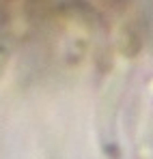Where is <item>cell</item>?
<instances>
[{"mask_svg": "<svg viewBox=\"0 0 153 159\" xmlns=\"http://www.w3.org/2000/svg\"><path fill=\"white\" fill-rule=\"evenodd\" d=\"M9 56H11V45H9V41H2V39H0V75L7 71Z\"/></svg>", "mask_w": 153, "mask_h": 159, "instance_id": "obj_1", "label": "cell"}]
</instances>
